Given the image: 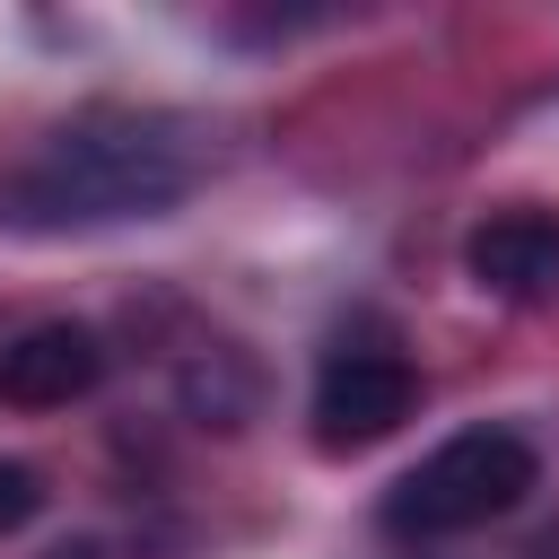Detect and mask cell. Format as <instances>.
Returning a JSON list of instances; mask_svg holds the SVG:
<instances>
[{
    "mask_svg": "<svg viewBox=\"0 0 559 559\" xmlns=\"http://www.w3.org/2000/svg\"><path fill=\"white\" fill-rule=\"evenodd\" d=\"M542 480L533 445L515 428H463L437 454H419L393 489H384V533L402 542H445V533H480L507 507H524V489Z\"/></svg>",
    "mask_w": 559,
    "mask_h": 559,
    "instance_id": "cell-2",
    "label": "cell"
},
{
    "mask_svg": "<svg viewBox=\"0 0 559 559\" xmlns=\"http://www.w3.org/2000/svg\"><path fill=\"white\" fill-rule=\"evenodd\" d=\"M419 402V376L393 341H341L323 367H314V445L323 454H358V445H384Z\"/></svg>",
    "mask_w": 559,
    "mask_h": 559,
    "instance_id": "cell-3",
    "label": "cell"
},
{
    "mask_svg": "<svg viewBox=\"0 0 559 559\" xmlns=\"http://www.w3.org/2000/svg\"><path fill=\"white\" fill-rule=\"evenodd\" d=\"M201 148L175 114L157 105H79L52 122L9 175H0V218L9 227H114V218H157L192 192Z\"/></svg>",
    "mask_w": 559,
    "mask_h": 559,
    "instance_id": "cell-1",
    "label": "cell"
},
{
    "mask_svg": "<svg viewBox=\"0 0 559 559\" xmlns=\"http://www.w3.org/2000/svg\"><path fill=\"white\" fill-rule=\"evenodd\" d=\"M44 515V472L35 463H17V454H0V542L9 533H26Z\"/></svg>",
    "mask_w": 559,
    "mask_h": 559,
    "instance_id": "cell-7",
    "label": "cell"
},
{
    "mask_svg": "<svg viewBox=\"0 0 559 559\" xmlns=\"http://www.w3.org/2000/svg\"><path fill=\"white\" fill-rule=\"evenodd\" d=\"M96 384H105V341L87 323H35L0 349V402L17 411H70Z\"/></svg>",
    "mask_w": 559,
    "mask_h": 559,
    "instance_id": "cell-5",
    "label": "cell"
},
{
    "mask_svg": "<svg viewBox=\"0 0 559 559\" xmlns=\"http://www.w3.org/2000/svg\"><path fill=\"white\" fill-rule=\"evenodd\" d=\"M463 271L498 306H559V210H489L463 236Z\"/></svg>",
    "mask_w": 559,
    "mask_h": 559,
    "instance_id": "cell-4",
    "label": "cell"
},
{
    "mask_svg": "<svg viewBox=\"0 0 559 559\" xmlns=\"http://www.w3.org/2000/svg\"><path fill=\"white\" fill-rule=\"evenodd\" d=\"M183 402H192V411H210L218 428H236V411L253 402V376H245V358H236V349H210V358L183 376Z\"/></svg>",
    "mask_w": 559,
    "mask_h": 559,
    "instance_id": "cell-6",
    "label": "cell"
}]
</instances>
